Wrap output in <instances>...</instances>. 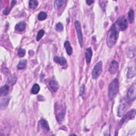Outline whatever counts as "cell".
I'll use <instances>...</instances> for the list:
<instances>
[{"label": "cell", "instance_id": "28", "mask_svg": "<svg viewBox=\"0 0 136 136\" xmlns=\"http://www.w3.org/2000/svg\"><path fill=\"white\" fill-rule=\"evenodd\" d=\"M55 29H56V31H59V32H61V31H63V30L64 29L63 24L62 23H61V22H59V23H58L56 25Z\"/></svg>", "mask_w": 136, "mask_h": 136}, {"label": "cell", "instance_id": "9", "mask_svg": "<svg viewBox=\"0 0 136 136\" xmlns=\"http://www.w3.org/2000/svg\"><path fill=\"white\" fill-rule=\"evenodd\" d=\"M119 67V64L117 61H112L109 65L108 71L111 74H115L117 72Z\"/></svg>", "mask_w": 136, "mask_h": 136}, {"label": "cell", "instance_id": "14", "mask_svg": "<svg viewBox=\"0 0 136 136\" xmlns=\"http://www.w3.org/2000/svg\"><path fill=\"white\" fill-rule=\"evenodd\" d=\"M26 24L25 22L24 21H22L16 25L15 27V29L16 30L18 31L22 32L24 31V30L26 28Z\"/></svg>", "mask_w": 136, "mask_h": 136}, {"label": "cell", "instance_id": "27", "mask_svg": "<svg viewBox=\"0 0 136 136\" xmlns=\"http://www.w3.org/2000/svg\"><path fill=\"white\" fill-rule=\"evenodd\" d=\"M44 34H45V31H44V30H43V29L40 30L38 31V33H37V37H36V40H37V41H38V42L39 41V40L42 39V38L44 36Z\"/></svg>", "mask_w": 136, "mask_h": 136}, {"label": "cell", "instance_id": "25", "mask_svg": "<svg viewBox=\"0 0 136 136\" xmlns=\"http://www.w3.org/2000/svg\"><path fill=\"white\" fill-rule=\"evenodd\" d=\"M29 5L31 9H35L38 5V2L36 0H30L29 1Z\"/></svg>", "mask_w": 136, "mask_h": 136}, {"label": "cell", "instance_id": "18", "mask_svg": "<svg viewBox=\"0 0 136 136\" xmlns=\"http://www.w3.org/2000/svg\"><path fill=\"white\" fill-rule=\"evenodd\" d=\"M17 1H11V5L10 6H8L6 9H5L3 11V15H8L9 13H10V11L11 10V9H12V8L15 6V5L16 4Z\"/></svg>", "mask_w": 136, "mask_h": 136}, {"label": "cell", "instance_id": "31", "mask_svg": "<svg viewBox=\"0 0 136 136\" xmlns=\"http://www.w3.org/2000/svg\"><path fill=\"white\" fill-rule=\"evenodd\" d=\"M4 103H3V102H1V107H2L3 106L4 107H6L9 103V98H6L5 99H4Z\"/></svg>", "mask_w": 136, "mask_h": 136}, {"label": "cell", "instance_id": "4", "mask_svg": "<svg viewBox=\"0 0 136 136\" xmlns=\"http://www.w3.org/2000/svg\"><path fill=\"white\" fill-rule=\"evenodd\" d=\"M74 26H75V28L76 29V31L77 33V36H78L79 44H80V47H83V45H84L83 35L81 27V24L80 23V22H79V21H76L74 23Z\"/></svg>", "mask_w": 136, "mask_h": 136}, {"label": "cell", "instance_id": "16", "mask_svg": "<svg viewBox=\"0 0 136 136\" xmlns=\"http://www.w3.org/2000/svg\"><path fill=\"white\" fill-rule=\"evenodd\" d=\"M49 85H50V86L51 88L52 89V90L54 92L57 91V90L59 89V83H58L57 81L54 80H52L50 81V82L49 83Z\"/></svg>", "mask_w": 136, "mask_h": 136}, {"label": "cell", "instance_id": "32", "mask_svg": "<svg viewBox=\"0 0 136 136\" xmlns=\"http://www.w3.org/2000/svg\"><path fill=\"white\" fill-rule=\"evenodd\" d=\"M94 2V1H91V0H89V1H86V3L88 5H91L92 3H93Z\"/></svg>", "mask_w": 136, "mask_h": 136}, {"label": "cell", "instance_id": "8", "mask_svg": "<svg viewBox=\"0 0 136 136\" xmlns=\"http://www.w3.org/2000/svg\"><path fill=\"white\" fill-rule=\"evenodd\" d=\"M135 85L134 84L128 89L127 93V98L129 101H132L135 99Z\"/></svg>", "mask_w": 136, "mask_h": 136}, {"label": "cell", "instance_id": "1", "mask_svg": "<svg viewBox=\"0 0 136 136\" xmlns=\"http://www.w3.org/2000/svg\"><path fill=\"white\" fill-rule=\"evenodd\" d=\"M119 36V32L117 27L115 24H113L111 27L107 34L106 42L107 46L111 48L115 44Z\"/></svg>", "mask_w": 136, "mask_h": 136}, {"label": "cell", "instance_id": "22", "mask_svg": "<svg viewBox=\"0 0 136 136\" xmlns=\"http://www.w3.org/2000/svg\"><path fill=\"white\" fill-rule=\"evenodd\" d=\"M26 65H27V60H21L19 62V63L17 65V69L18 70H23L26 67Z\"/></svg>", "mask_w": 136, "mask_h": 136}, {"label": "cell", "instance_id": "29", "mask_svg": "<svg viewBox=\"0 0 136 136\" xmlns=\"http://www.w3.org/2000/svg\"><path fill=\"white\" fill-rule=\"evenodd\" d=\"M26 54V51L23 49H19L18 51V55L20 58H22Z\"/></svg>", "mask_w": 136, "mask_h": 136}, {"label": "cell", "instance_id": "30", "mask_svg": "<svg viewBox=\"0 0 136 136\" xmlns=\"http://www.w3.org/2000/svg\"><path fill=\"white\" fill-rule=\"evenodd\" d=\"M85 85L83 84L80 88V91H79V95H80V96H83L84 93H85Z\"/></svg>", "mask_w": 136, "mask_h": 136}, {"label": "cell", "instance_id": "10", "mask_svg": "<svg viewBox=\"0 0 136 136\" xmlns=\"http://www.w3.org/2000/svg\"><path fill=\"white\" fill-rule=\"evenodd\" d=\"M65 110H66L65 107H62L61 109L60 112L58 113L56 115V120L58 121V122L59 123H62V122L63 121L64 119L65 115V112H66Z\"/></svg>", "mask_w": 136, "mask_h": 136}, {"label": "cell", "instance_id": "7", "mask_svg": "<svg viewBox=\"0 0 136 136\" xmlns=\"http://www.w3.org/2000/svg\"><path fill=\"white\" fill-rule=\"evenodd\" d=\"M129 106V102L123 101L119 105L118 110V115L119 117H122L124 115V113L127 111Z\"/></svg>", "mask_w": 136, "mask_h": 136}, {"label": "cell", "instance_id": "5", "mask_svg": "<svg viewBox=\"0 0 136 136\" xmlns=\"http://www.w3.org/2000/svg\"><path fill=\"white\" fill-rule=\"evenodd\" d=\"M115 25H117L121 30H125L128 27L127 20L124 17L119 18L116 21Z\"/></svg>", "mask_w": 136, "mask_h": 136}, {"label": "cell", "instance_id": "13", "mask_svg": "<svg viewBox=\"0 0 136 136\" xmlns=\"http://www.w3.org/2000/svg\"><path fill=\"white\" fill-rule=\"evenodd\" d=\"M54 62L58 63L61 65H64L66 63V60L64 57H59V56H54Z\"/></svg>", "mask_w": 136, "mask_h": 136}, {"label": "cell", "instance_id": "2", "mask_svg": "<svg viewBox=\"0 0 136 136\" xmlns=\"http://www.w3.org/2000/svg\"><path fill=\"white\" fill-rule=\"evenodd\" d=\"M119 89V83L118 79H114L109 85L108 95L111 100L114 99L117 96Z\"/></svg>", "mask_w": 136, "mask_h": 136}, {"label": "cell", "instance_id": "11", "mask_svg": "<svg viewBox=\"0 0 136 136\" xmlns=\"http://www.w3.org/2000/svg\"><path fill=\"white\" fill-rule=\"evenodd\" d=\"M85 58L86 61L87 63H90L91 62L92 55H93V51L92 49L90 47H88L86 50L85 51Z\"/></svg>", "mask_w": 136, "mask_h": 136}, {"label": "cell", "instance_id": "23", "mask_svg": "<svg viewBox=\"0 0 136 136\" xmlns=\"http://www.w3.org/2000/svg\"><path fill=\"white\" fill-rule=\"evenodd\" d=\"M135 48L134 46H132L129 48L128 50V53L127 56L129 58H133L135 56Z\"/></svg>", "mask_w": 136, "mask_h": 136}, {"label": "cell", "instance_id": "3", "mask_svg": "<svg viewBox=\"0 0 136 136\" xmlns=\"http://www.w3.org/2000/svg\"><path fill=\"white\" fill-rule=\"evenodd\" d=\"M103 71V63L99 61L94 66L92 71V78L94 79H97Z\"/></svg>", "mask_w": 136, "mask_h": 136}, {"label": "cell", "instance_id": "20", "mask_svg": "<svg viewBox=\"0 0 136 136\" xmlns=\"http://www.w3.org/2000/svg\"><path fill=\"white\" fill-rule=\"evenodd\" d=\"M40 90V86L38 84H34L31 88V93L32 94L36 95L37 94Z\"/></svg>", "mask_w": 136, "mask_h": 136}, {"label": "cell", "instance_id": "17", "mask_svg": "<svg viewBox=\"0 0 136 136\" xmlns=\"http://www.w3.org/2000/svg\"><path fill=\"white\" fill-rule=\"evenodd\" d=\"M9 92V86L8 85H5L2 87L0 89V94L1 96H6L8 95Z\"/></svg>", "mask_w": 136, "mask_h": 136}, {"label": "cell", "instance_id": "19", "mask_svg": "<svg viewBox=\"0 0 136 136\" xmlns=\"http://www.w3.org/2000/svg\"><path fill=\"white\" fill-rule=\"evenodd\" d=\"M64 0H56L54 1V7L56 9H59L61 8L65 3Z\"/></svg>", "mask_w": 136, "mask_h": 136}, {"label": "cell", "instance_id": "15", "mask_svg": "<svg viewBox=\"0 0 136 136\" xmlns=\"http://www.w3.org/2000/svg\"><path fill=\"white\" fill-rule=\"evenodd\" d=\"M64 46L66 50L67 54L69 55H71L72 53V48L71 46L70 43L69 41H65L64 43Z\"/></svg>", "mask_w": 136, "mask_h": 136}, {"label": "cell", "instance_id": "12", "mask_svg": "<svg viewBox=\"0 0 136 136\" xmlns=\"http://www.w3.org/2000/svg\"><path fill=\"white\" fill-rule=\"evenodd\" d=\"M38 124L41 127V128H43L45 130L49 131L50 130L47 121L44 119H41L39 120L38 122Z\"/></svg>", "mask_w": 136, "mask_h": 136}, {"label": "cell", "instance_id": "26", "mask_svg": "<svg viewBox=\"0 0 136 136\" xmlns=\"http://www.w3.org/2000/svg\"><path fill=\"white\" fill-rule=\"evenodd\" d=\"M47 17V15L45 12H40L38 15V19L40 21H43Z\"/></svg>", "mask_w": 136, "mask_h": 136}, {"label": "cell", "instance_id": "21", "mask_svg": "<svg viewBox=\"0 0 136 136\" xmlns=\"http://www.w3.org/2000/svg\"><path fill=\"white\" fill-rule=\"evenodd\" d=\"M135 75V70L134 67H130L127 72V77L129 78H132Z\"/></svg>", "mask_w": 136, "mask_h": 136}, {"label": "cell", "instance_id": "24", "mask_svg": "<svg viewBox=\"0 0 136 136\" xmlns=\"http://www.w3.org/2000/svg\"><path fill=\"white\" fill-rule=\"evenodd\" d=\"M128 19L130 23H132L134 19V12L132 9H130L128 12Z\"/></svg>", "mask_w": 136, "mask_h": 136}, {"label": "cell", "instance_id": "6", "mask_svg": "<svg viewBox=\"0 0 136 136\" xmlns=\"http://www.w3.org/2000/svg\"><path fill=\"white\" fill-rule=\"evenodd\" d=\"M135 115V110H132L128 112L126 115H124L123 118L120 122V125L121 126L124 122H127L130 120H132L134 119Z\"/></svg>", "mask_w": 136, "mask_h": 136}]
</instances>
